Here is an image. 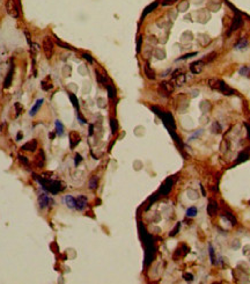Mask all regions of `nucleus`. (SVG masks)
I'll list each match as a JSON object with an SVG mask.
<instances>
[{
    "label": "nucleus",
    "instance_id": "32",
    "mask_svg": "<svg viewBox=\"0 0 250 284\" xmlns=\"http://www.w3.org/2000/svg\"><path fill=\"white\" fill-rule=\"evenodd\" d=\"M107 88H108V92H109V98L110 99H113L116 96V91L111 85H107Z\"/></svg>",
    "mask_w": 250,
    "mask_h": 284
},
{
    "label": "nucleus",
    "instance_id": "31",
    "mask_svg": "<svg viewBox=\"0 0 250 284\" xmlns=\"http://www.w3.org/2000/svg\"><path fill=\"white\" fill-rule=\"evenodd\" d=\"M208 249H210V256H211V262L212 264H217V260H215V254H214V249L212 247V245L208 246Z\"/></svg>",
    "mask_w": 250,
    "mask_h": 284
},
{
    "label": "nucleus",
    "instance_id": "46",
    "mask_svg": "<svg viewBox=\"0 0 250 284\" xmlns=\"http://www.w3.org/2000/svg\"><path fill=\"white\" fill-rule=\"evenodd\" d=\"M55 136H56V134H55V132H53V134H52V132H51V134H50V138H55Z\"/></svg>",
    "mask_w": 250,
    "mask_h": 284
},
{
    "label": "nucleus",
    "instance_id": "36",
    "mask_svg": "<svg viewBox=\"0 0 250 284\" xmlns=\"http://www.w3.org/2000/svg\"><path fill=\"white\" fill-rule=\"evenodd\" d=\"M15 110H16V116H19L22 111V106L20 103H15Z\"/></svg>",
    "mask_w": 250,
    "mask_h": 284
},
{
    "label": "nucleus",
    "instance_id": "1",
    "mask_svg": "<svg viewBox=\"0 0 250 284\" xmlns=\"http://www.w3.org/2000/svg\"><path fill=\"white\" fill-rule=\"evenodd\" d=\"M36 179L38 180V182L43 185V188L50 191L52 194H58L59 191L65 189L64 183H62L60 181H56V180H50V179L41 178V176H36Z\"/></svg>",
    "mask_w": 250,
    "mask_h": 284
},
{
    "label": "nucleus",
    "instance_id": "6",
    "mask_svg": "<svg viewBox=\"0 0 250 284\" xmlns=\"http://www.w3.org/2000/svg\"><path fill=\"white\" fill-rule=\"evenodd\" d=\"M170 81L172 83L174 86H182L183 83L185 81V75H184V73L181 70H177V71H175L172 73Z\"/></svg>",
    "mask_w": 250,
    "mask_h": 284
},
{
    "label": "nucleus",
    "instance_id": "24",
    "mask_svg": "<svg viewBox=\"0 0 250 284\" xmlns=\"http://www.w3.org/2000/svg\"><path fill=\"white\" fill-rule=\"evenodd\" d=\"M197 213H198V210H197V208H195V206H191V208H189V209L187 210V216L190 218L196 217Z\"/></svg>",
    "mask_w": 250,
    "mask_h": 284
},
{
    "label": "nucleus",
    "instance_id": "39",
    "mask_svg": "<svg viewBox=\"0 0 250 284\" xmlns=\"http://www.w3.org/2000/svg\"><path fill=\"white\" fill-rule=\"evenodd\" d=\"M56 41H57V43H58L59 45H60V47H64V48H65V49H68V50H71V49H73V48H71L70 45H67L66 43H62V42H60V41H59L58 38H57V40H56Z\"/></svg>",
    "mask_w": 250,
    "mask_h": 284
},
{
    "label": "nucleus",
    "instance_id": "14",
    "mask_svg": "<svg viewBox=\"0 0 250 284\" xmlns=\"http://www.w3.org/2000/svg\"><path fill=\"white\" fill-rule=\"evenodd\" d=\"M36 149H37V140H36V139H32L30 142L26 143V144L21 147V150L22 151H28V152H35Z\"/></svg>",
    "mask_w": 250,
    "mask_h": 284
},
{
    "label": "nucleus",
    "instance_id": "13",
    "mask_svg": "<svg viewBox=\"0 0 250 284\" xmlns=\"http://www.w3.org/2000/svg\"><path fill=\"white\" fill-rule=\"evenodd\" d=\"M50 203H51V200L47 194H41L38 196V204H39V208H41V209L47 208Z\"/></svg>",
    "mask_w": 250,
    "mask_h": 284
},
{
    "label": "nucleus",
    "instance_id": "3",
    "mask_svg": "<svg viewBox=\"0 0 250 284\" xmlns=\"http://www.w3.org/2000/svg\"><path fill=\"white\" fill-rule=\"evenodd\" d=\"M152 109L155 111V114L158 115V116H160V119H162V122H163V124L166 125V128L168 129L169 132L175 131V121L172 119V114H169V113H163V111H161L160 109H158L155 107H152Z\"/></svg>",
    "mask_w": 250,
    "mask_h": 284
},
{
    "label": "nucleus",
    "instance_id": "34",
    "mask_svg": "<svg viewBox=\"0 0 250 284\" xmlns=\"http://www.w3.org/2000/svg\"><path fill=\"white\" fill-rule=\"evenodd\" d=\"M248 158H249V154L246 153V152H242V153H241L240 155H238V161H236V162L238 164V162H241V161H246V160H247Z\"/></svg>",
    "mask_w": 250,
    "mask_h": 284
},
{
    "label": "nucleus",
    "instance_id": "7",
    "mask_svg": "<svg viewBox=\"0 0 250 284\" xmlns=\"http://www.w3.org/2000/svg\"><path fill=\"white\" fill-rule=\"evenodd\" d=\"M174 88H175V86L172 85V81H163V83L160 84V87H159V89H160V92L162 93L163 95H169L172 94V91H174Z\"/></svg>",
    "mask_w": 250,
    "mask_h": 284
},
{
    "label": "nucleus",
    "instance_id": "44",
    "mask_svg": "<svg viewBox=\"0 0 250 284\" xmlns=\"http://www.w3.org/2000/svg\"><path fill=\"white\" fill-rule=\"evenodd\" d=\"M184 278L187 281H192L193 277H192V275H190V274H184Z\"/></svg>",
    "mask_w": 250,
    "mask_h": 284
},
{
    "label": "nucleus",
    "instance_id": "10",
    "mask_svg": "<svg viewBox=\"0 0 250 284\" xmlns=\"http://www.w3.org/2000/svg\"><path fill=\"white\" fill-rule=\"evenodd\" d=\"M44 164H45V153H44L43 150H38V153H37L35 159V165L38 168H43Z\"/></svg>",
    "mask_w": 250,
    "mask_h": 284
},
{
    "label": "nucleus",
    "instance_id": "37",
    "mask_svg": "<svg viewBox=\"0 0 250 284\" xmlns=\"http://www.w3.org/2000/svg\"><path fill=\"white\" fill-rule=\"evenodd\" d=\"M178 230H180V223H178V224L176 225L175 229H174V230L172 231V232H170V237H174V236H176V233L178 232Z\"/></svg>",
    "mask_w": 250,
    "mask_h": 284
},
{
    "label": "nucleus",
    "instance_id": "28",
    "mask_svg": "<svg viewBox=\"0 0 250 284\" xmlns=\"http://www.w3.org/2000/svg\"><path fill=\"white\" fill-rule=\"evenodd\" d=\"M55 125H56V130H57V134H58L59 136H62V134H64V126H62V124L59 122V121H56Z\"/></svg>",
    "mask_w": 250,
    "mask_h": 284
},
{
    "label": "nucleus",
    "instance_id": "19",
    "mask_svg": "<svg viewBox=\"0 0 250 284\" xmlns=\"http://www.w3.org/2000/svg\"><path fill=\"white\" fill-rule=\"evenodd\" d=\"M53 87V83L51 81V77L50 75H48L47 78L42 81V88H43L44 91H50L51 88Z\"/></svg>",
    "mask_w": 250,
    "mask_h": 284
},
{
    "label": "nucleus",
    "instance_id": "25",
    "mask_svg": "<svg viewBox=\"0 0 250 284\" xmlns=\"http://www.w3.org/2000/svg\"><path fill=\"white\" fill-rule=\"evenodd\" d=\"M98 185V179L96 178V176H93V178H90L89 180V188L90 189H96Z\"/></svg>",
    "mask_w": 250,
    "mask_h": 284
},
{
    "label": "nucleus",
    "instance_id": "35",
    "mask_svg": "<svg viewBox=\"0 0 250 284\" xmlns=\"http://www.w3.org/2000/svg\"><path fill=\"white\" fill-rule=\"evenodd\" d=\"M250 71V68L249 67H247V66H242L241 68H240V74L241 75H247L248 74V72Z\"/></svg>",
    "mask_w": 250,
    "mask_h": 284
},
{
    "label": "nucleus",
    "instance_id": "29",
    "mask_svg": "<svg viewBox=\"0 0 250 284\" xmlns=\"http://www.w3.org/2000/svg\"><path fill=\"white\" fill-rule=\"evenodd\" d=\"M70 99H71V101H72V103H73V106H74L75 109L79 110V101H78V99H77V96H75L73 93H70Z\"/></svg>",
    "mask_w": 250,
    "mask_h": 284
},
{
    "label": "nucleus",
    "instance_id": "12",
    "mask_svg": "<svg viewBox=\"0 0 250 284\" xmlns=\"http://www.w3.org/2000/svg\"><path fill=\"white\" fill-rule=\"evenodd\" d=\"M87 203H88V200H87L86 196L83 195H80L78 197L75 198V205H77V209L78 210H83L86 208Z\"/></svg>",
    "mask_w": 250,
    "mask_h": 284
},
{
    "label": "nucleus",
    "instance_id": "27",
    "mask_svg": "<svg viewBox=\"0 0 250 284\" xmlns=\"http://www.w3.org/2000/svg\"><path fill=\"white\" fill-rule=\"evenodd\" d=\"M247 45H248V41H247L246 38H242V40H240V42L235 45V49H236V50H241L243 48H246Z\"/></svg>",
    "mask_w": 250,
    "mask_h": 284
},
{
    "label": "nucleus",
    "instance_id": "38",
    "mask_svg": "<svg viewBox=\"0 0 250 284\" xmlns=\"http://www.w3.org/2000/svg\"><path fill=\"white\" fill-rule=\"evenodd\" d=\"M197 55V52H192V53H188V55H184L182 56L181 58H178V60H182V59H188V58H190L191 56H196Z\"/></svg>",
    "mask_w": 250,
    "mask_h": 284
},
{
    "label": "nucleus",
    "instance_id": "9",
    "mask_svg": "<svg viewBox=\"0 0 250 284\" xmlns=\"http://www.w3.org/2000/svg\"><path fill=\"white\" fill-rule=\"evenodd\" d=\"M242 23H243L242 16L240 15L238 13H236V15H235L234 20H233V23H232V26H231V29H229V32H228V35H231V33L235 32V30H238V28L242 26Z\"/></svg>",
    "mask_w": 250,
    "mask_h": 284
},
{
    "label": "nucleus",
    "instance_id": "26",
    "mask_svg": "<svg viewBox=\"0 0 250 284\" xmlns=\"http://www.w3.org/2000/svg\"><path fill=\"white\" fill-rule=\"evenodd\" d=\"M96 78H98V81L102 85H106L107 86V83H108V79H107L106 75H102L98 73V71H96Z\"/></svg>",
    "mask_w": 250,
    "mask_h": 284
},
{
    "label": "nucleus",
    "instance_id": "30",
    "mask_svg": "<svg viewBox=\"0 0 250 284\" xmlns=\"http://www.w3.org/2000/svg\"><path fill=\"white\" fill-rule=\"evenodd\" d=\"M19 161L26 167H29V160H28L27 157H24L22 154H19Z\"/></svg>",
    "mask_w": 250,
    "mask_h": 284
},
{
    "label": "nucleus",
    "instance_id": "21",
    "mask_svg": "<svg viewBox=\"0 0 250 284\" xmlns=\"http://www.w3.org/2000/svg\"><path fill=\"white\" fill-rule=\"evenodd\" d=\"M65 202H66L67 206L71 208V209H75L77 208V205H75V198H73L71 195L65 196Z\"/></svg>",
    "mask_w": 250,
    "mask_h": 284
},
{
    "label": "nucleus",
    "instance_id": "43",
    "mask_svg": "<svg viewBox=\"0 0 250 284\" xmlns=\"http://www.w3.org/2000/svg\"><path fill=\"white\" fill-rule=\"evenodd\" d=\"M141 41H142V38L140 37H138V45H137V52L140 51V45H141Z\"/></svg>",
    "mask_w": 250,
    "mask_h": 284
},
{
    "label": "nucleus",
    "instance_id": "15",
    "mask_svg": "<svg viewBox=\"0 0 250 284\" xmlns=\"http://www.w3.org/2000/svg\"><path fill=\"white\" fill-rule=\"evenodd\" d=\"M172 179H168V180L163 183V185L161 187L160 193L162 194V195H167V194L172 190Z\"/></svg>",
    "mask_w": 250,
    "mask_h": 284
},
{
    "label": "nucleus",
    "instance_id": "22",
    "mask_svg": "<svg viewBox=\"0 0 250 284\" xmlns=\"http://www.w3.org/2000/svg\"><path fill=\"white\" fill-rule=\"evenodd\" d=\"M158 5H159V1H154V3H153V4H151V5H149L148 7H147V8H146V9H145V12L142 13V18H144L145 15H147V14H148V13H151V12H152L153 9H155V8L158 7Z\"/></svg>",
    "mask_w": 250,
    "mask_h": 284
},
{
    "label": "nucleus",
    "instance_id": "5",
    "mask_svg": "<svg viewBox=\"0 0 250 284\" xmlns=\"http://www.w3.org/2000/svg\"><path fill=\"white\" fill-rule=\"evenodd\" d=\"M6 9H7V13L12 18H19L20 16V12H19V8L16 6V3L14 0H8L6 3Z\"/></svg>",
    "mask_w": 250,
    "mask_h": 284
},
{
    "label": "nucleus",
    "instance_id": "41",
    "mask_svg": "<svg viewBox=\"0 0 250 284\" xmlns=\"http://www.w3.org/2000/svg\"><path fill=\"white\" fill-rule=\"evenodd\" d=\"M175 1H177V0H163V1H162V5H163V6H167V5H172V4H174Z\"/></svg>",
    "mask_w": 250,
    "mask_h": 284
},
{
    "label": "nucleus",
    "instance_id": "2",
    "mask_svg": "<svg viewBox=\"0 0 250 284\" xmlns=\"http://www.w3.org/2000/svg\"><path fill=\"white\" fill-rule=\"evenodd\" d=\"M208 86L211 87V88H213V89H215V91L220 92V93L223 95H234L235 94L234 89L231 88L225 81H222V80H220V79H214V78L210 79L208 80Z\"/></svg>",
    "mask_w": 250,
    "mask_h": 284
},
{
    "label": "nucleus",
    "instance_id": "16",
    "mask_svg": "<svg viewBox=\"0 0 250 284\" xmlns=\"http://www.w3.org/2000/svg\"><path fill=\"white\" fill-rule=\"evenodd\" d=\"M144 71H145V74H146V77H147L148 79H151V80H154V79H155V72L153 71L152 67L149 66V64H148V63L145 64Z\"/></svg>",
    "mask_w": 250,
    "mask_h": 284
},
{
    "label": "nucleus",
    "instance_id": "17",
    "mask_svg": "<svg viewBox=\"0 0 250 284\" xmlns=\"http://www.w3.org/2000/svg\"><path fill=\"white\" fill-rule=\"evenodd\" d=\"M13 74H14V65H11V68H9V72H8L7 74V78H6V80H5V88H7V87L11 86V84H12V80H13Z\"/></svg>",
    "mask_w": 250,
    "mask_h": 284
},
{
    "label": "nucleus",
    "instance_id": "33",
    "mask_svg": "<svg viewBox=\"0 0 250 284\" xmlns=\"http://www.w3.org/2000/svg\"><path fill=\"white\" fill-rule=\"evenodd\" d=\"M110 126H111V130H112V134H115L117 131V128H118V124H117V121L115 119H111L110 121Z\"/></svg>",
    "mask_w": 250,
    "mask_h": 284
},
{
    "label": "nucleus",
    "instance_id": "23",
    "mask_svg": "<svg viewBox=\"0 0 250 284\" xmlns=\"http://www.w3.org/2000/svg\"><path fill=\"white\" fill-rule=\"evenodd\" d=\"M223 216H225V217H226L227 219H228V221H231L232 225H236V224H238V221H236V218L234 217V215H233V213H231V212H228V211H226Z\"/></svg>",
    "mask_w": 250,
    "mask_h": 284
},
{
    "label": "nucleus",
    "instance_id": "40",
    "mask_svg": "<svg viewBox=\"0 0 250 284\" xmlns=\"http://www.w3.org/2000/svg\"><path fill=\"white\" fill-rule=\"evenodd\" d=\"M82 56H83V58H85V59H87V60H88V62H89V63H93V62H94V59H93V58H92V56H90V55H88V53H83V55H82Z\"/></svg>",
    "mask_w": 250,
    "mask_h": 284
},
{
    "label": "nucleus",
    "instance_id": "45",
    "mask_svg": "<svg viewBox=\"0 0 250 284\" xmlns=\"http://www.w3.org/2000/svg\"><path fill=\"white\" fill-rule=\"evenodd\" d=\"M244 125H246V128H247V129H248V134H249V138H250V124H248V123H246V124H244Z\"/></svg>",
    "mask_w": 250,
    "mask_h": 284
},
{
    "label": "nucleus",
    "instance_id": "18",
    "mask_svg": "<svg viewBox=\"0 0 250 284\" xmlns=\"http://www.w3.org/2000/svg\"><path fill=\"white\" fill-rule=\"evenodd\" d=\"M44 102V100L43 99H38L37 101L35 102V104H34V107L31 108L30 109V111H29V115L30 116H34L35 114H37V111L39 110V108L42 107V103Z\"/></svg>",
    "mask_w": 250,
    "mask_h": 284
},
{
    "label": "nucleus",
    "instance_id": "42",
    "mask_svg": "<svg viewBox=\"0 0 250 284\" xmlns=\"http://www.w3.org/2000/svg\"><path fill=\"white\" fill-rule=\"evenodd\" d=\"M80 161H82L81 155H80V154H75V166H78Z\"/></svg>",
    "mask_w": 250,
    "mask_h": 284
},
{
    "label": "nucleus",
    "instance_id": "8",
    "mask_svg": "<svg viewBox=\"0 0 250 284\" xmlns=\"http://www.w3.org/2000/svg\"><path fill=\"white\" fill-rule=\"evenodd\" d=\"M204 66H205V60H197V62H193L190 65V71L193 73V74H198L204 70Z\"/></svg>",
    "mask_w": 250,
    "mask_h": 284
},
{
    "label": "nucleus",
    "instance_id": "11",
    "mask_svg": "<svg viewBox=\"0 0 250 284\" xmlns=\"http://www.w3.org/2000/svg\"><path fill=\"white\" fill-rule=\"evenodd\" d=\"M80 140H81V137H80L79 132H77V131H72L70 134V146L71 147H72V149L75 147V146L80 143Z\"/></svg>",
    "mask_w": 250,
    "mask_h": 284
},
{
    "label": "nucleus",
    "instance_id": "4",
    "mask_svg": "<svg viewBox=\"0 0 250 284\" xmlns=\"http://www.w3.org/2000/svg\"><path fill=\"white\" fill-rule=\"evenodd\" d=\"M42 48H43L45 57H47L48 59H51L52 56H53V52H55V44H53V40L51 38L50 36H45L43 38Z\"/></svg>",
    "mask_w": 250,
    "mask_h": 284
},
{
    "label": "nucleus",
    "instance_id": "20",
    "mask_svg": "<svg viewBox=\"0 0 250 284\" xmlns=\"http://www.w3.org/2000/svg\"><path fill=\"white\" fill-rule=\"evenodd\" d=\"M217 211H218V204L213 201H210V203H208V208H207V212H208V215H210V216H214L215 213H217Z\"/></svg>",
    "mask_w": 250,
    "mask_h": 284
}]
</instances>
